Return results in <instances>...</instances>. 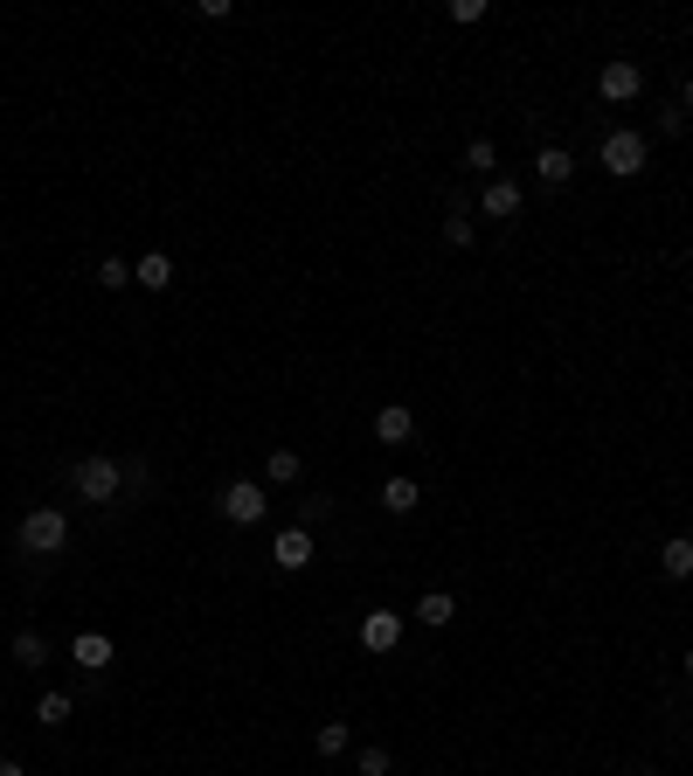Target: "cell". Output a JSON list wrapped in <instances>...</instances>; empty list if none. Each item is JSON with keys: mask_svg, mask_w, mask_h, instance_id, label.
<instances>
[{"mask_svg": "<svg viewBox=\"0 0 693 776\" xmlns=\"http://www.w3.org/2000/svg\"><path fill=\"white\" fill-rule=\"evenodd\" d=\"M70 492H77L84 506H111L125 492V465L104 458V451H90V458H77V471H70Z\"/></svg>", "mask_w": 693, "mask_h": 776, "instance_id": "1", "label": "cell"}, {"mask_svg": "<svg viewBox=\"0 0 693 776\" xmlns=\"http://www.w3.org/2000/svg\"><path fill=\"white\" fill-rule=\"evenodd\" d=\"M22 555H63L70 547V514H55V506H35V514H22Z\"/></svg>", "mask_w": 693, "mask_h": 776, "instance_id": "2", "label": "cell"}, {"mask_svg": "<svg viewBox=\"0 0 693 776\" xmlns=\"http://www.w3.org/2000/svg\"><path fill=\"white\" fill-rule=\"evenodd\" d=\"M645 153H652V139L639 125H617V132H604V167L617 181H631V174H645Z\"/></svg>", "mask_w": 693, "mask_h": 776, "instance_id": "3", "label": "cell"}, {"mask_svg": "<svg viewBox=\"0 0 693 776\" xmlns=\"http://www.w3.org/2000/svg\"><path fill=\"white\" fill-rule=\"evenodd\" d=\"M215 514L230 520V527H257L271 514V492L257 485V479H236V485H222V500H215Z\"/></svg>", "mask_w": 693, "mask_h": 776, "instance_id": "4", "label": "cell"}, {"mask_svg": "<svg viewBox=\"0 0 693 776\" xmlns=\"http://www.w3.org/2000/svg\"><path fill=\"white\" fill-rule=\"evenodd\" d=\"M596 90H604V104H631V98L645 90V70L631 63V56H610L604 77H596Z\"/></svg>", "mask_w": 693, "mask_h": 776, "instance_id": "5", "label": "cell"}, {"mask_svg": "<svg viewBox=\"0 0 693 776\" xmlns=\"http://www.w3.org/2000/svg\"><path fill=\"white\" fill-rule=\"evenodd\" d=\"M479 208H485L493 222H520V208H528V187L493 174V181H485V195H479Z\"/></svg>", "mask_w": 693, "mask_h": 776, "instance_id": "6", "label": "cell"}, {"mask_svg": "<svg viewBox=\"0 0 693 776\" xmlns=\"http://www.w3.org/2000/svg\"><path fill=\"white\" fill-rule=\"evenodd\" d=\"M271 562H277V569H285V576H298V569H306V562H312V527H285V534H277L271 541Z\"/></svg>", "mask_w": 693, "mask_h": 776, "instance_id": "7", "label": "cell"}, {"mask_svg": "<svg viewBox=\"0 0 693 776\" xmlns=\"http://www.w3.org/2000/svg\"><path fill=\"white\" fill-rule=\"evenodd\" d=\"M361 645H368V652H396V645H403V617H396V611H368V617H361Z\"/></svg>", "mask_w": 693, "mask_h": 776, "instance_id": "8", "label": "cell"}, {"mask_svg": "<svg viewBox=\"0 0 693 776\" xmlns=\"http://www.w3.org/2000/svg\"><path fill=\"white\" fill-rule=\"evenodd\" d=\"M133 285H139V292H166V285H174V257H166V250H146V257L133 263Z\"/></svg>", "mask_w": 693, "mask_h": 776, "instance_id": "9", "label": "cell"}, {"mask_svg": "<svg viewBox=\"0 0 693 776\" xmlns=\"http://www.w3.org/2000/svg\"><path fill=\"white\" fill-rule=\"evenodd\" d=\"M569 174H576V160L561 153V146H541V153H534V181L541 187H569Z\"/></svg>", "mask_w": 693, "mask_h": 776, "instance_id": "10", "label": "cell"}, {"mask_svg": "<svg viewBox=\"0 0 693 776\" xmlns=\"http://www.w3.org/2000/svg\"><path fill=\"white\" fill-rule=\"evenodd\" d=\"M374 438H382V444H409V438H417V416H409L403 403H388L382 416H374Z\"/></svg>", "mask_w": 693, "mask_h": 776, "instance_id": "11", "label": "cell"}, {"mask_svg": "<svg viewBox=\"0 0 693 776\" xmlns=\"http://www.w3.org/2000/svg\"><path fill=\"white\" fill-rule=\"evenodd\" d=\"M659 576H666V582H686V576H693V541H686V534H672V541L659 547Z\"/></svg>", "mask_w": 693, "mask_h": 776, "instance_id": "12", "label": "cell"}, {"mask_svg": "<svg viewBox=\"0 0 693 776\" xmlns=\"http://www.w3.org/2000/svg\"><path fill=\"white\" fill-rule=\"evenodd\" d=\"M70 658H77L84 673H104V666H111V638H104V631H84L77 645H70Z\"/></svg>", "mask_w": 693, "mask_h": 776, "instance_id": "13", "label": "cell"}, {"mask_svg": "<svg viewBox=\"0 0 693 776\" xmlns=\"http://www.w3.org/2000/svg\"><path fill=\"white\" fill-rule=\"evenodd\" d=\"M451 617H458V596H451V590H430V596L417 603V624H430V631H444Z\"/></svg>", "mask_w": 693, "mask_h": 776, "instance_id": "14", "label": "cell"}, {"mask_svg": "<svg viewBox=\"0 0 693 776\" xmlns=\"http://www.w3.org/2000/svg\"><path fill=\"white\" fill-rule=\"evenodd\" d=\"M417 500H423L417 479H403V471H396V479H382V506H388V514H417Z\"/></svg>", "mask_w": 693, "mask_h": 776, "instance_id": "15", "label": "cell"}, {"mask_svg": "<svg viewBox=\"0 0 693 776\" xmlns=\"http://www.w3.org/2000/svg\"><path fill=\"white\" fill-rule=\"evenodd\" d=\"M298 471H306V458H298V451H271V458H264V479H271V485H292Z\"/></svg>", "mask_w": 693, "mask_h": 776, "instance_id": "16", "label": "cell"}, {"mask_svg": "<svg viewBox=\"0 0 693 776\" xmlns=\"http://www.w3.org/2000/svg\"><path fill=\"white\" fill-rule=\"evenodd\" d=\"M42 658H49L42 631H14V666H42Z\"/></svg>", "mask_w": 693, "mask_h": 776, "instance_id": "17", "label": "cell"}, {"mask_svg": "<svg viewBox=\"0 0 693 776\" xmlns=\"http://www.w3.org/2000/svg\"><path fill=\"white\" fill-rule=\"evenodd\" d=\"M472 215H465V208H451V215H444V243H451V250H472Z\"/></svg>", "mask_w": 693, "mask_h": 776, "instance_id": "18", "label": "cell"}, {"mask_svg": "<svg viewBox=\"0 0 693 776\" xmlns=\"http://www.w3.org/2000/svg\"><path fill=\"white\" fill-rule=\"evenodd\" d=\"M312 749H320V755H347V722H320Z\"/></svg>", "mask_w": 693, "mask_h": 776, "instance_id": "19", "label": "cell"}, {"mask_svg": "<svg viewBox=\"0 0 693 776\" xmlns=\"http://www.w3.org/2000/svg\"><path fill=\"white\" fill-rule=\"evenodd\" d=\"M493 139H472V146H465V167H472V174H485V181H493Z\"/></svg>", "mask_w": 693, "mask_h": 776, "instance_id": "20", "label": "cell"}, {"mask_svg": "<svg viewBox=\"0 0 693 776\" xmlns=\"http://www.w3.org/2000/svg\"><path fill=\"white\" fill-rule=\"evenodd\" d=\"M98 285H104V292H125V285H133V271H125V257H104V263H98Z\"/></svg>", "mask_w": 693, "mask_h": 776, "instance_id": "21", "label": "cell"}, {"mask_svg": "<svg viewBox=\"0 0 693 776\" xmlns=\"http://www.w3.org/2000/svg\"><path fill=\"white\" fill-rule=\"evenodd\" d=\"M396 763H388V749H361L354 755V776H388Z\"/></svg>", "mask_w": 693, "mask_h": 776, "instance_id": "22", "label": "cell"}, {"mask_svg": "<svg viewBox=\"0 0 693 776\" xmlns=\"http://www.w3.org/2000/svg\"><path fill=\"white\" fill-rule=\"evenodd\" d=\"M333 514V500H326V492H312V500H298V527H320Z\"/></svg>", "mask_w": 693, "mask_h": 776, "instance_id": "23", "label": "cell"}, {"mask_svg": "<svg viewBox=\"0 0 693 776\" xmlns=\"http://www.w3.org/2000/svg\"><path fill=\"white\" fill-rule=\"evenodd\" d=\"M35 714H42L49 728H55V722H70V693H42V700H35Z\"/></svg>", "mask_w": 693, "mask_h": 776, "instance_id": "24", "label": "cell"}, {"mask_svg": "<svg viewBox=\"0 0 693 776\" xmlns=\"http://www.w3.org/2000/svg\"><path fill=\"white\" fill-rule=\"evenodd\" d=\"M451 22H458V28H472V22H485V0H451Z\"/></svg>", "mask_w": 693, "mask_h": 776, "instance_id": "25", "label": "cell"}, {"mask_svg": "<svg viewBox=\"0 0 693 776\" xmlns=\"http://www.w3.org/2000/svg\"><path fill=\"white\" fill-rule=\"evenodd\" d=\"M0 776H22V763H0Z\"/></svg>", "mask_w": 693, "mask_h": 776, "instance_id": "26", "label": "cell"}, {"mask_svg": "<svg viewBox=\"0 0 693 776\" xmlns=\"http://www.w3.org/2000/svg\"><path fill=\"white\" fill-rule=\"evenodd\" d=\"M686 679H693V645H686Z\"/></svg>", "mask_w": 693, "mask_h": 776, "instance_id": "27", "label": "cell"}, {"mask_svg": "<svg viewBox=\"0 0 693 776\" xmlns=\"http://www.w3.org/2000/svg\"><path fill=\"white\" fill-rule=\"evenodd\" d=\"M686 111H693V84H686Z\"/></svg>", "mask_w": 693, "mask_h": 776, "instance_id": "28", "label": "cell"}, {"mask_svg": "<svg viewBox=\"0 0 693 776\" xmlns=\"http://www.w3.org/2000/svg\"><path fill=\"white\" fill-rule=\"evenodd\" d=\"M0 707H8V700H0Z\"/></svg>", "mask_w": 693, "mask_h": 776, "instance_id": "29", "label": "cell"}, {"mask_svg": "<svg viewBox=\"0 0 693 776\" xmlns=\"http://www.w3.org/2000/svg\"><path fill=\"white\" fill-rule=\"evenodd\" d=\"M0 763H8V755H0Z\"/></svg>", "mask_w": 693, "mask_h": 776, "instance_id": "30", "label": "cell"}]
</instances>
